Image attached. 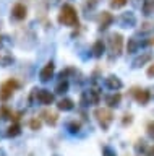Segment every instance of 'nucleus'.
Wrapping results in <instances>:
<instances>
[{
	"instance_id": "7c9ffc66",
	"label": "nucleus",
	"mask_w": 154,
	"mask_h": 156,
	"mask_svg": "<svg viewBox=\"0 0 154 156\" xmlns=\"http://www.w3.org/2000/svg\"><path fill=\"white\" fill-rule=\"evenodd\" d=\"M148 76H149V78L154 76V65H151V67L148 68Z\"/></svg>"
},
{
	"instance_id": "f257e3e1",
	"label": "nucleus",
	"mask_w": 154,
	"mask_h": 156,
	"mask_svg": "<svg viewBox=\"0 0 154 156\" xmlns=\"http://www.w3.org/2000/svg\"><path fill=\"white\" fill-rule=\"evenodd\" d=\"M59 23L60 24H65V26H78L80 20H78V13H76V10L71 7V5L65 3L63 7L60 8V13H59Z\"/></svg>"
},
{
	"instance_id": "39448f33",
	"label": "nucleus",
	"mask_w": 154,
	"mask_h": 156,
	"mask_svg": "<svg viewBox=\"0 0 154 156\" xmlns=\"http://www.w3.org/2000/svg\"><path fill=\"white\" fill-rule=\"evenodd\" d=\"M94 117L98 119L99 125L102 127V130H107L110 127V124H112V120H114L112 111L107 109V107H98V109L94 111Z\"/></svg>"
},
{
	"instance_id": "f3484780",
	"label": "nucleus",
	"mask_w": 154,
	"mask_h": 156,
	"mask_svg": "<svg viewBox=\"0 0 154 156\" xmlns=\"http://www.w3.org/2000/svg\"><path fill=\"white\" fill-rule=\"evenodd\" d=\"M104 49H105V46H104L102 41H96V42L93 44V49H91V52H93L94 57H102Z\"/></svg>"
},
{
	"instance_id": "6e6552de",
	"label": "nucleus",
	"mask_w": 154,
	"mask_h": 156,
	"mask_svg": "<svg viewBox=\"0 0 154 156\" xmlns=\"http://www.w3.org/2000/svg\"><path fill=\"white\" fill-rule=\"evenodd\" d=\"M12 16L16 20V21H23L28 16V8L25 3H15L12 8Z\"/></svg>"
},
{
	"instance_id": "dca6fc26",
	"label": "nucleus",
	"mask_w": 154,
	"mask_h": 156,
	"mask_svg": "<svg viewBox=\"0 0 154 156\" xmlns=\"http://www.w3.org/2000/svg\"><path fill=\"white\" fill-rule=\"evenodd\" d=\"M75 107V102L68 99V98H65V99H60L59 102H57V109L59 111H71Z\"/></svg>"
},
{
	"instance_id": "cd10ccee",
	"label": "nucleus",
	"mask_w": 154,
	"mask_h": 156,
	"mask_svg": "<svg viewBox=\"0 0 154 156\" xmlns=\"http://www.w3.org/2000/svg\"><path fill=\"white\" fill-rule=\"evenodd\" d=\"M146 132H148V135L151 136V138H154V120L148 122V125H146Z\"/></svg>"
},
{
	"instance_id": "1a4fd4ad",
	"label": "nucleus",
	"mask_w": 154,
	"mask_h": 156,
	"mask_svg": "<svg viewBox=\"0 0 154 156\" xmlns=\"http://www.w3.org/2000/svg\"><path fill=\"white\" fill-rule=\"evenodd\" d=\"M118 23L122 28H133L135 24H136V16H135V13H132V12H125V13L120 15Z\"/></svg>"
},
{
	"instance_id": "20e7f679",
	"label": "nucleus",
	"mask_w": 154,
	"mask_h": 156,
	"mask_svg": "<svg viewBox=\"0 0 154 156\" xmlns=\"http://www.w3.org/2000/svg\"><path fill=\"white\" fill-rule=\"evenodd\" d=\"M54 94L49 91V90H33L31 96H29V102H39L42 106H50L52 102H54Z\"/></svg>"
},
{
	"instance_id": "5701e85b",
	"label": "nucleus",
	"mask_w": 154,
	"mask_h": 156,
	"mask_svg": "<svg viewBox=\"0 0 154 156\" xmlns=\"http://www.w3.org/2000/svg\"><path fill=\"white\" fill-rule=\"evenodd\" d=\"M67 91H68V81H67V80H60V83L55 88V93L63 94V93H67Z\"/></svg>"
},
{
	"instance_id": "4be33fe9",
	"label": "nucleus",
	"mask_w": 154,
	"mask_h": 156,
	"mask_svg": "<svg viewBox=\"0 0 154 156\" xmlns=\"http://www.w3.org/2000/svg\"><path fill=\"white\" fill-rule=\"evenodd\" d=\"M12 115H13V112H12V109L8 106H0V119L2 120H7V119H12Z\"/></svg>"
},
{
	"instance_id": "f03ea898",
	"label": "nucleus",
	"mask_w": 154,
	"mask_h": 156,
	"mask_svg": "<svg viewBox=\"0 0 154 156\" xmlns=\"http://www.w3.org/2000/svg\"><path fill=\"white\" fill-rule=\"evenodd\" d=\"M122 49H123V36L118 33H114L110 34L109 37V54H110V60L117 58L120 54H122Z\"/></svg>"
},
{
	"instance_id": "7ed1b4c3",
	"label": "nucleus",
	"mask_w": 154,
	"mask_h": 156,
	"mask_svg": "<svg viewBox=\"0 0 154 156\" xmlns=\"http://www.w3.org/2000/svg\"><path fill=\"white\" fill-rule=\"evenodd\" d=\"M18 88H20V81L15 80V78H10V80L3 81L2 85H0V101L2 102L8 101Z\"/></svg>"
},
{
	"instance_id": "72a5a7b5",
	"label": "nucleus",
	"mask_w": 154,
	"mask_h": 156,
	"mask_svg": "<svg viewBox=\"0 0 154 156\" xmlns=\"http://www.w3.org/2000/svg\"><path fill=\"white\" fill-rule=\"evenodd\" d=\"M0 42H2V37H0Z\"/></svg>"
},
{
	"instance_id": "ddd939ff",
	"label": "nucleus",
	"mask_w": 154,
	"mask_h": 156,
	"mask_svg": "<svg viewBox=\"0 0 154 156\" xmlns=\"http://www.w3.org/2000/svg\"><path fill=\"white\" fill-rule=\"evenodd\" d=\"M41 119L44 120L47 125H55L57 120H59V115H57V112H52V111H42Z\"/></svg>"
},
{
	"instance_id": "c756f323",
	"label": "nucleus",
	"mask_w": 154,
	"mask_h": 156,
	"mask_svg": "<svg viewBox=\"0 0 154 156\" xmlns=\"http://www.w3.org/2000/svg\"><path fill=\"white\" fill-rule=\"evenodd\" d=\"M102 154H104V156H115V153L109 148V146H105V148L102 150Z\"/></svg>"
},
{
	"instance_id": "393cba45",
	"label": "nucleus",
	"mask_w": 154,
	"mask_h": 156,
	"mask_svg": "<svg viewBox=\"0 0 154 156\" xmlns=\"http://www.w3.org/2000/svg\"><path fill=\"white\" fill-rule=\"evenodd\" d=\"M135 150H136V153H138V154H139V153L144 154V151L148 150L146 141H144V140H138V141H136V145H135Z\"/></svg>"
},
{
	"instance_id": "aec40b11",
	"label": "nucleus",
	"mask_w": 154,
	"mask_h": 156,
	"mask_svg": "<svg viewBox=\"0 0 154 156\" xmlns=\"http://www.w3.org/2000/svg\"><path fill=\"white\" fill-rule=\"evenodd\" d=\"M141 10H143V13L146 15V16L148 15H152L154 13V0H144Z\"/></svg>"
},
{
	"instance_id": "412c9836",
	"label": "nucleus",
	"mask_w": 154,
	"mask_h": 156,
	"mask_svg": "<svg viewBox=\"0 0 154 156\" xmlns=\"http://www.w3.org/2000/svg\"><path fill=\"white\" fill-rule=\"evenodd\" d=\"M120 101H122V96H120L118 93H115V94L109 96L107 99H105V102H107V106H110V107H117V106L120 104Z\"/></svg>"
},
{
	"instance_id": "b1692460",
	"label": "nucleus",
	"mask_w": 154,
	"mask_h": 156,
	"mask_svg": "<svg viewBox=\"0 0 154 156\" xmlns=\"http://www.w3.org/2000/svg\"><path fill=\"white\" fill-rule=\"evenodd\" d=\"M42 127V119L41 117H34V119L29 120V129L31 130H39Z\"/></svg>"
},
{
	"instance_id": "0eeeda50",
	"label": "nucleus",
	"mask_w": 154,
	"mask_h": 156,
	"mask_svg": "<svg viewBox=\"0 0 154 156\" xmlns=\"http://www.w3.org/2000/svg\"><path fill=\"white\" fill-rule=\"evenodd\" d=\"M132 96H133L141 106L148 104L149 99H151V93H149L148 90H141V88H133V90H132Z\"/></svg>"
},
{
	"instance_id": "9b49d317",
	"label": "nucleus",
	"mask_w": 154,
	"mask_h": 156,
	"mask_svg": "<svg viewBox=\"0 0 154 156\" xmlns=\"http://www.w3.org/2000/svg\"><path fill=\"white\" fill-rule=\"evenodd\" d=\"M105 86H107L109 90H112V91H118L120 88L123 86V83H122V80H120L118 76L109 75L107 78H105Z\"/></svg>"
},
{
	"instance_id": "4468645a",
	"label": "nucleus",
	"mask_w": 154,
	"mask_h": 156,
	"mask_svg": "<svg viewBox=\"0 0 154 156\" xmlns=\"http://www.w3.org/2000/svg\"><path fill=\"white\" fill-rule=\"evenodd\" d=\"M151 58H152V54H151V52H143L141 55H138V57L133 60V67H135V68H139V67L146 65V63L151 60Z\"/></svg>"
},
{
	"instance_id": "6ab92c4d",
	"label": "nucleus",
	"mask_w": 154,
	"mask_h": 156,
	"mask_svg": "<svg viewBox=\"0 0 154 156\" xmlns=\"http://www.w3.org/2000/svg\"><path fill=\"white\" fill-rule=\"evenodd\" d=\"M67 130L70 132V133H80V130H81V122L80 120H70L68 124H67Z\"/></svg>"
},
{
	"instance_id": "a211bd4d",
	"label": "nucleus",
	"mask_w": 154,
	"mask_h": 156,
	"mask_svg": "<svg viewBox=\"0 0 154 156\" xmlns=\"http://www.w3.org/2000/svg\"><path fill=\"white\" fill-rule=\"evenodd\" d=\"M139 46H141V44H139V41L136 37H130L128 39V44H127V52L128 54H135L139 49Z\"/></svg>"
},
{
	"instance_id": "473e14b6",
	"label": "nucleus",
	"mask_w": 154,
	"mask_h": 156,
	"mask_svg": "<svg viewBox=\"0 0 154 156\" xmlns=\"http://www.w3.org/2000/svg\"><path fill=\"white\" fill-rule=\"evenodd\" d=\"M132 3L135 5V7H139V5H141V2H139V0H132Z\"/></svg>"
},
{
	"instance_id": "a878e982",
	"label": "nucleus",
	"mask_w": 154,
	"mask_h": 156,
	"mask_svg": "<svg viewBox=\"0 0 154 156\" xmlns=\"http://www.w3.org/2000/svg\"><path fill=\"white\" fill-rule=\"evenodd\" d=\"M128 0H110V7L112 8H122Z\"/></svg>"
},
{
	"instance_id": "2eb2a0df",
	"label": "nucleus",
	"mask_w": 154,
	"mask_h": 156,
	"mask_svg": "<svg viewBox=\"0 0 154 156\" xmlns=\"http://www.w3.org/2000/svg\"><path fill=\"white\" fill-rule=\"evenodd\" d=\"M20 133H21V125L18 124V122H13V124L7 129V133L5 135L8 136V138H15V136H18Z\"/></svg>"
},
{
	"instance_id": "f8f14e48",
	"label": "nucleus",
	"mask_w": 154,
	"mask_h": 156,
	"mask_svg": "<svg viewBox=\"0 0 154 156\" xmlns=\"http://www.w3.org/2000/svg\"><path fill=\"white\" fill-rule=\"evenodd\" d=\"M114 21V16H112V13H109V12H102L101 13V16H99V29L101 31H104V29H107L110 24H112Z\"/></svg>"
},
{
	"instance_id": "f704fd0d",
	"label": "nucleus",
	"mask_w": 154,
	"mask_h": 156,
	"mask_svg": "<svg viewBox=\"0 0 154 156\" xmlns=\"http://www.w3.org/2000/svg\"><path fill=\"white\" fill-rule=\"evenodd\" d=\"M55 156H57V154H55Z\"/></svg>"
},
{
	"instance_id": "bb28decb",
	"label": "nucleus",
	"mask_w": 154,
	"mask_h": 156,
	"mask_svg": "<svg viewBox=\"0 0 154 156\" xmlns=\"http://www.w3.org/2000/svg\"><path fill=\"white\" fill-rule=\"evenodd\" d=\"M141 29H139V34H148V33H151L152 31V24L151 23H144V24H141Z\"/></svg>"
},
{
	"instance_id": "2f4dec72",
	"label": "nucleus",
	"mask_w": 154,
	"mask_h": 156,
	"mask_svg": "<svg viewBox=\"0 0 154 156\" xmlns=\"http://www.w3.org/2000/svg\"><path fill=\"white\" fill-rule=\"evenodd\" d=\"M148 156H154V146H152V148H149L148 150V153H146Z\"/></svg>"
},
{
	"instance_id": "9d476101",
	"label": "nucleus",
	"mask_w": 154,
	"mask_h": 156,
	"mask_svg": "<svg viewBox=\"0 0 154 156\" xmlns=\"http://www.w3.org/2000/svg\"><path fill=\"white\" fill-rule=\"evenodd\" d=\"M54 73H55V65H54V62H47L44 67H42V70L39 72V78H41V81H49L52 76H54Z\"/></svg>"
},
{
	"instance_id": "423d86ee",
	"label": "nucleus",
	"mask_w": 154,
	"mask_h": 156,
	"mask_svg": "<svg viewBox=\"0 0 154 156\" xmlns=\"http://www.w3.org/2000/svg\"><path fill=\"white\" fill-rule=\"evenodd\" d=\"M101 101V91L98 88H89L81 94V104L83 106H96Z\"/></svg>"
},
{
	"instance_id": "c85d7f7f",
	"label": "nucleus",
	"mask_w": 154,
	"mask_h": 156,
	"mask_svg": "<svg viewBox=\"0 0 154 156\" xmlns=\"http://www.w3.org/2000/svg\"><path fill=\"white\" fill-rule=\"evenodd\" d=\"M132 122H133L132 114H125V115H123V120H122V124H123V125H128V124H132Z\"/></svg>"
}]
</instances>
